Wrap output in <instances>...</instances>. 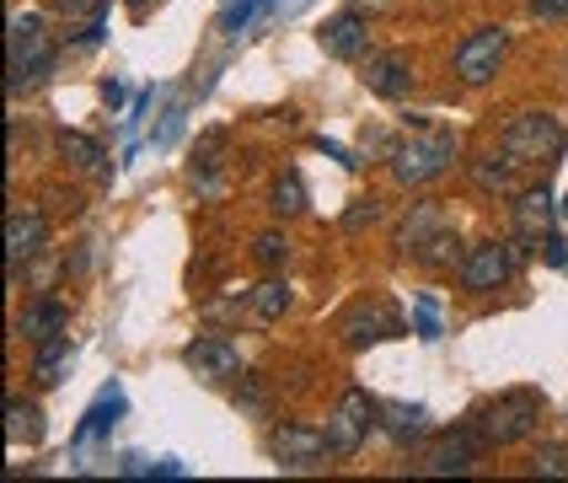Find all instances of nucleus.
I'll return each instance as SVG.
<instances>
[{
    "label": "nucleus",
    "instance_id": "nucleus-1",
    "mask_svg": "<svg viewBox=\"0 0 568 483\" xmlns=\"http://www.w3.org/2000/svg\"><path fill=\"white\" fill-rule=\"evenodd\" d=\"M541 414H547L541 392H531V386H515V392H499L494 403H483V409L473 414V424L483 430V441H488V446H515V441L537 435Z\"/></svg>",
    "mask_w": 568,
    "mask_h": 483
},
{
    "label": "nucleus",
    "instance_id": "nucleus-2",
    "mask_svg": "<svg viewBox=\"0 0 568 483\" xmlns=\"http://www.w3.org/2000/svg\"><path fill=\"white\" fill-rule=\"evenodd\" d=\"M392 178L403 183V189H424V183H435L445 167L456 161V134L450 129H418L413 140H397L392 151Z\"/></svg>",
    "mask_w": 568,
    "mask_h": 483
},
{
    "label": "nucleus",
    "instance_id": "nucleus-3",
    "mask_svg": "<svg viewBox=\"0 0 568 483\" xmlns=\"http://www.w3.org/2000/svg\"><path fill=\"white\" fill-rule=\"evenodd\" d=\"M49 70H54V49L43 38V17L17 11L11 17V92H22L32 81H49Z\"/></svg>",
    "mask_w": 568,
    "mask_h": 483
},
{
    "label": "nucleus",
    "instance_id": "nucleus-4",
    "mask_svg": "<svg viewBox=\"0 0 568 483\" xmlns=\"http://www.w3.org/2000/svg\"><path fill=\"white\" fill-rule=\"evenodd\" d=\"M381 403H371V392H359V386H348L344 398H338V409L327 414V451L344 462L354 451L365 446V435L381 424Z\"/></svg>",
    "mask_w": 568,
    "mask_h": 483
},
{
    "label": "nucleus",
    "instance_id": "nucleus-5",
    "mask_svg": "<svg viewBox=\"0 0 568 483\" xmlns=\"http://www.w3.org/2000/svg\"><path fill=\"white\" fill-rule=\"evenodd\" d=\"M515 269H520V248H509V242H477L473 253L462 258L456 280H462V290H473V295H488V290L509 285Z\"/></svg>",
    "mask_w": 568,
    "mask_h": 483
},
{
    "label": "nucleus",
    "instance_id": "nucleus-6",
    "mask_svg": "<svg viewBox=\"0 0 568 483\" xmlns=\"http://www.w3.org/2000/svg\"><path fill=\"white\" fill-rule=\"evenodd\" d=\"M509 49V32L505 28H477L462 38V49H456V76L467 81V87H483V81H494L499 76V60H505Z\"/></svg>",
    "mask_w": 568,
    "mask_h": 483
},
{
    "label": "nucleus",
    "instance_id": "nucleus-7",
    "mask_svg": "<svg viewBox=\"0 0 568 483\" xmlns=\"http://www.w3.org/2000/svg\"><path fill=\"white\" fill-rule=\"evenodd\" d=\"M505 151L515 161H541L564 151V124L552 113H520L515 124L505 129Z\"/></svg>",
    "mask_w": 568,
    "mask_h": 483
},
{
    "label": "nucleus",
    "instance_id": "nucleus-8",
    "mask_svg": "<svg viewBox=\"0 0 568 483\" xmlns=\"http://www.w3.org/2000/svg\"><path fill=\"white\" fill-rule=\"evenodd\" d=\"M268 451H274V462L284 473H312V467H322V456H333L327 430H306V424H280L268 435Z\"/></svg>",
    "mask_w": 568,
    "mask_h": 483
},
{
    "label": "nucleus",
    "instance_id": "nucleus-9",
    "mask_svg": "<svg viewBox=\"0 0 568 483\" xmlns=\"http://www.w3.org/2000/svg\"><path fill=\"white\" fill-rule=\"evenodd\" d=\"M338 333H344L348 350H371L376 339H397V333H403V318H397L386 301H354L344 318H338Z\"/></svg>",
    "mask_w": 568,
    "mask_h": 483
},
{
    "label": "nucleus",
    "instance_id": "nucleus-10",
    "mask_svg": "<svg viewBox=\"0 0 568 483\" xmlns=\"http://www.w3.org/2000/svg\"><path fill=\"white\" fill-rule=\"evenodd\" d=\"M483 451H488V441H483V430L467 419L462 430H450V435H440V441L429 446L424 467H429V473H440V479H445V473H473Z\"/></svg>",
    "mask_w": 568,
    "mask_h": 483
},
{
    "label": "nucleus",
    "instance_id": "nucleus-11",
    "mask_svg": "<svg viewBox=\"0 0 568 483\" xmlns=\"http://www.w3.org/2000/svg\"><path fill=\"white\" fill-rule=\"evenodd\" d=\"M183 365H189L193 376H204V382H231L242 371V350L231 339H221V333H199L189 350H183Z\"/></svg>",
    "mask_w": 568,
    "mask_h": 483
},
{
    "label": "nucleus",
    "instance_id": "nucleus-12",
    "mask_svg": "<svg viewBox=\"0 0 568 483\" xmlns=\"http://www.w3.org/2000/svg\"><path fill=\"white\" fill-rule=\"evenodd\" d=\"M365 87H371L376 97H386V102L408 97V87H413V60L403 54V49L371 54V60H365Z\"/></svg>",
    "mask_w": 568,
    "mask_h": 483
},
{
    "label": "nucleus",
    "instance_id": "nucleus-13",
    "mask_svg": "<svg viewBox=\"0 0 568 483\" xmlns=\"http://www.w3.org/2000/svg\"><path fill=\"white\" fill-rule=\"evenodd\" d=\"M43 242H49V221L38 210H11L6 215V258H11V269H22L28 258L43 253Z\"/></svg>",
    "mask_w": 568,
    "mask_h": 483
},
{
    "label": "nucleus",
    "instance_id": "nucleus-14",
    "mask_svg": "<svg viewBox=\"0 0 568 483\" xmlns=\"http://www.w3.org/2000/svg\"><path fill=\"white\" fill-rule=\"evenodd\" d=\"M322 49H327L333 60H365L371 32H365V22H359V11H344V17L322 22Z\"/></svg>",
    "mask_w": 568,
    "mask_h": 483
},
{
    "label": "nucleus",
    "instance_id": "nucleus-15",
    "mask_svg": "<svg viewBox=\"0 0 568 483\" xmlns=\"http://www.w3.org/2000/svg\"><path fill=\"white\" fill-rule=\"evenodd\" d=\"M381 430L392 435V446H413L429 435V414L418 403H381Z\"/></svg>",
    "mask_w": 568,
    "mask_h": 483
},
{
    "label": "nucleus",
    "instance_id": "nucleus-16",
    "mask_svg": "<svg viewBox=\"0 0 568 483\" xmlns=\"http://www.w3.org/2000/svg\"><path fill=\"white\" fill-rule=\"evenodd\" d=\"M440 225H445L440 204H429V199H424V204H413L408 215H403V225H397V248L413 258L424 242H429V237H435V231H440Z\"/></svg>",
    "mask_w": 568,
    "mask_h": 483
},
{
    "label": "nucleus",
    "instance_id": "nucleus-17",
    "mask_svg": "<svg viewBox=\"0 0 568 483\" xmlns=\"http://www.w3.org/2000/svg\"><path fill=\"white\" fill-rule=\"evenodd\" d=\"M64 322H70V312H64L60 301H32L28 312L17 318V333H22V339H32V344H43V339L64 333Z\"/></svg>",
    "mask_w": 568,
    "mask_h": 483
},
{
    "label": "nucleus",
    "instance_id": "nucleus-18",
    "mask_svg": "<svg viewBox=\"0 0 568 483\" xmlns=\"http://www.w3.org/2000/svg\"><path fill=\"white\" fill-rule=\"evenodd\" d=\"M547 221H552V193L547 189H526L515 199V231H520L526 242H537L541 231H547Z\"/></svg>",
    "mask_w": 568,
    "mask_h": 483
},
{
    "label": "nucleus",
    "instance_id": "nucleus-19",
    "mask_svg": "<svg viewBox=\"0 0 568 483\" xmlns=\"http://www.w3.org/2000/svg\"><path fill=\"white\" fill-rule=\"evenodd\" d=\"M119 414H124V392H119V386H102V398L87 409V424L75 430V441H97V435H108V430L119 424Z\"/></svg>",
    "mask_w": 568,
    "mask_h": 483
},
{
    "label": "nucleus",
    "instance_id": "nucleus-20",
    "mask_svg": "<svg viewBox=\"0 0 568 483\" xmlns=\"http://www.w3.org/2000/svg\"><path fill=\"white\" fill-rule=\"evenodd\" d=\"M515 167H520V161L509 157V151H494V157L473 161V183L483 193H515Z\"/></svg>",
    "mask_w": 568,
    "mask_h": 483
},
{
    "label": "nucleus",
    "instance_id": "nucleus-21",
    "mask_svg": "<svg viewBox=\"0 0 568 483\" xmlns=\"http://www.w3.org/2000/svg\"><path fill=\"white\" fill-rule=\"evenodd\" d=\"M64 365H70V333H54V339H43V344H38V360H32V382H38V386H54Z\"/></svg>",
    "mask_w": 568,
    "mask_h": 483
},
{
    "label": "nucleus",
    "instance_id": "nucleus-22",
    "mask_svg": "<svg viewBox=\"0 0 568 483\" xmlns=\"http://www.w3.org/2000/svg\"><path fill=\"white\" fill-rule=\"evenodd\" d=\"M456 248H462V242H456V231H450V225H440V231H435V237H429V242L413 253V263H424V269H462V263H456Z\"/></svg>",
    "mask_w": 568,
    "mask_h": 483
},
{
    "label": "nucleus",
    "instance_id": "nucleus-23",
    "mask_svg": "<svg viewBox=\"0 0 568 483\" xmlns=\"http://www.w3.org/2000/svg\"><path fill=\"white\" fill-rule=\"evenodd\" d=\"M284 306H290V285H284V280H263V285L253 290V312L263 322L284 318Z\"/></svg>",
    "mask_w": 568,
    "mask_h": 483
},
{
    "label": "nucleus",
    "instance_id": "nucleus-24",
    "mask_svg": "<svg viewBox=\"0 0 568 483\" xmlns=\"http://www.w3.org/2000/svg\"><path fill=\"white\" fill-rule=\"evenodd\" d=\"M268 0H225V11H221V32L225 38H236V32H247L253 28V17L263 11Z\"/></svg>",
    "mask_w": 568,
    "mask_h": 483
},
{
    "label": "nucleus",
    "instance_id": "nucleus-25",
    "mask_svg": "<svg viewBox=\"0 0 568 483\" xmlns=\"http://www.w3.org/2000/svg\"><path fill=\"white\" fill-rule=\"evenodd\" d=\"M6 419H11V441H38V435H43L38 409H32V403H22V398H11V403H6Z\"/></svg>",
    "mask_w": 568,
    "mask_h": 483
},
{
    "label": "nucleus",
    "instance_id": "nucleus-26",
    "mask_svg": "<svg viewBox=\"0 0 568 483\" xmlns=\"http://www.w3.org/2000/svg\"><path fill=\"white\" fill-rule=\"evenodd\" d=\"M60 157L70 161V167H97V161H102V145L87 140V134H70V129H64L60 134Z\"/></svg>",
    "mask_w": 568,
    "mask_h": 483
},
{
    "label": "nucleus",
    "instance_id": "nucleus-27",
    "mask_svg": "<svg viewBox=\"0 0 568 483\" xmlns=\"http://www.w3.org/2000/svg\"><path fill=\"white\" fill-rule=\"evenodd\" d=\"M301 210H306V189H301L295 172H284L274 183V215H301Z\"/></svg>",
    "mask_w": 568,
    "mask_h": 483
},
{
    "label": "nucleus",
    "instance_id": "nucleus-28",
    "mask_svg": "<svg viewBox=\"0 0 568 483\" xmlns=\"http://www.w3.org/2000/svg\"><path fill=\"white\" fill-rule=\"evenodd\" d=\"M531 473L537 479H568V446H541L531 456Z\"/></svg>",
    "mask_w": 568,
    "mask_h": 483
},
{
    "label": "nucleus",
    "instance_id": "nucleus-29",
    "mask_svg": "<svg viewBox=\"0 0 568 483\" xmlns=\"http://www.w3.org/2000/svg\"><path fill=\"white\" fill-rule=\"evenodd\" d=\"M253 258L263 263V269H280L284 258H290V242H284L280 231H263V237L253 242Z\"/></svg>",
    "mask_w": 568,
    "mask_h": 483
},
{
    "label": "nucleus",
    "instance_id": "nucleus-30",
    "mask_svg": "<svg viewBox=\"0 0 568 483\" xmlns=\"http://www.w3.org/2000/svg\"><path fill=\"white\" fill-rule=\"evenodd\" d=\"M381 221V204L376 199H354L344 210V231H365V225H376Z\"/></svg>",
    "mask_w": 568,
    "mask_h": 483
},
{
    "label": "nucleus",
    "instance_id": "nucleus-31",
    "mask_svg": "<svg viewBox=\"0 0 568 483\" xmlns=\"http://www.w3.org/2000/svg\"><path fill=\"white\" fill-rule=\"evenodd\" d=\"M418 339L435 344L440 339V318H435V295H418Z\"/></svg>",
    "mask_w": 568,
    "mask_h": 483
},
{
    "label": "nucleus",
    "instance_id": "nucleus-32",
    "mask_svg": "<svg viewBox=\"0 0 568 483\" xmlns=\"http://www.w3.org/2000/svg\"><path fill=\"white\" fill-rule=\"evenodd\" d=\"M537 22H568V0H526Z\"/></svg>",
    "mask_w": 568,
    "mask_h": 483
},
{
    "label": "nucleus",
    "instance_id": "nucleus-33",
    "mask_svg": "<svg viewBox=\"0 0 568 483\" xmlns=\"http://www.w3.org/2000/svg\"><path fill=\"white\" fill-rule=\"evenodd\" d=\"M236 409H247V414H263V386H257V376H247V386L236 392Z\"/></svg>",
    "mask_w": 568,
    "mask_h": 483
},
{
    "label": "nucleus",
    "instance_id": "nucleus-34",
    "mask_svg": "<svg viewBox=\"0 0 568 483\" xmlns=\"http://www.w3.org/2000/svg\"><path fill=\"white\" fill-rule=\"evenodd\" d=\"M151 6H156V0H129V17H134V22H145V17H151Z\"/></svg>",
    "mask_w": 568,
    "mask_h": 483
},
{
    "label": "nucleus",
    "instance_id": "nucleus-35",
    "mask_svg": "<svg viewBox=\"0 0 568 483\" xmlns=\"http://www.w3.org/2000/svg\"><path fill=\"white\" fill-rule=\"evenodd\" d=\"M365 6H371V11H381V6H392V0H348V11H365Z\"/></svg>",
    "mask_w": 568,
    "mask_h": 483
}]
</instances>
